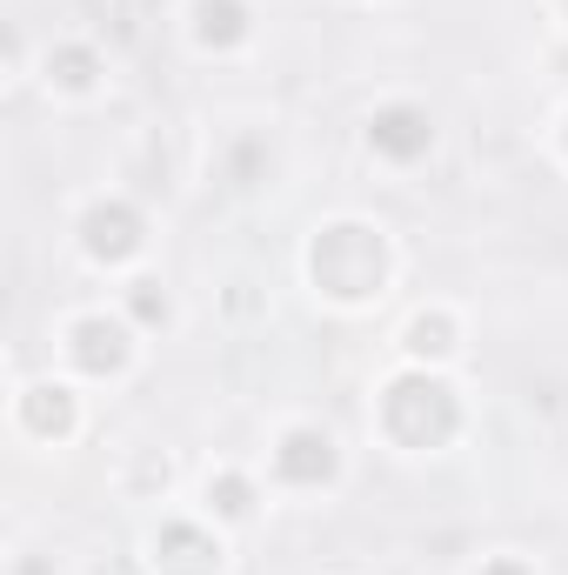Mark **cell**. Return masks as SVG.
<instances>
[{
  "instance_id": "277c9868",
  "label": "cell",
  "mask_w": 568,
  "mask_h": 575,
  "mask_svg": "<svg viewBox=\"0 0 568 575\" xmlns=\"http://www.w3.org/2000/svg\"><path fill=\"white\" fill-rule=\"evenodd\" d=\"M80 362H88V368L121 362V335H114L108 321H88V328H80Z\"/></svg>"
},
{
  "instance_id": "7a4b0ae2",
  "label": "cell",
  "mask_w": 568,
  "mask_h": 575,
  "mask_svg": "<svg viewBox=\"0 0 568 575\" xmlns=\"http://www.w3.org/2000/svg\"><path fill=\"white\" fill-rule=\"evenodd\" d=\"M134 241H141V234H134V214H127V208H114V214H108V208L88 214V248H94V255H127Z\"/></svg>"
},
{
  "instance_id": "3957f363",
  "label": "cell",
  "mask_w": 568,
  "mask_h": 575,
  "mask_svg": "<svg viewBox=\"0 0 568 575\" xmlns=\"http://www.w3.org/2000/svg\"><path fill=\"white\" fill-rule=\"evenodd\" d=\"M328 435H288V449H281V475H294V482H308V475H328Z\"/></svg>"
},
{
  "instance_id": "5b68a950",
  "label": "cell",
  "mask_w": 568,
  "mask_h": 575,
  "mask_svg": "<svg viewBox=\"0 0 568 575\" xmlns=\"http://www.w3.org/2000/svg\"><path fill=\"white\" fill-rule=\"evenodd\" d=\"M489 575H522V568H509V562H502V568H489Z\"/></svg>"
},
{
  "instance_id": "6da1fadb",
  "label": "cell",
  "mask_w": 568,
  "mask_h": 575,
  "mask_svg": "<svg viewBox=\"0 0 568 575\" xmlns=\"http://www.w3.org/2000/svg\"><path fill=\"white\" fill-rule=\"evenodd\" d=\"M375 147H388V154H422V147H428V121H422L415 108H388V114L375 121Z\"/></svg>"
}]
</instances>
